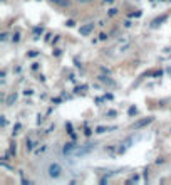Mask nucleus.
<instances>
[{
  "instance_id": "nucleus-4",
  "label": "nucleus",
  "mask_w": 171,
  "mask_h": 185,
  "mask_svg": "<svg viewBox=\"0 0 171 185\" xmlns=\"http://www.w3.org/2000/svg\"><path fill=\"white\" fill-rule=\"evenodd\" d=\"M74 146H76L74 143H66V146H64V150H62V151H64L66 155H67V153H71V151L74 150Z\"/></svg>"
},
{
  "instance_id": "nucleus-5",
  "label": "nucleus",
  "mask_w": 171,
  "mask_h": 185,
  "mask_svg": "<svg viewBox=\"0 0 171 185\" xmlns=\"http://www.w3.org/2000/svg\"><path fill=\"white\" fill-rule=\"evenodd\" d=\"M54 4H57V5H61V7H67L69 5V0H52Z\"/></svg>"
},
{
  "instance_id": "nucleus-3",
  "label": "nucleus",
  "mask_w": 171,
  "mask_h": 185,
  "mask_svg": "<svg viewBox=\"0 0 171 185\" xmlns=\"http://www.w3.org/2000/svg\"><path fill=\"white\" fill-rule=\"evenodd\" d=\"M151 121H153V118H146V119H143V121H138V123L134 125V128H141V126H144V125H149Z\"/></svg>"
},
{
  "instance_id": "nucleus-9",
  "label": "nucleus",
  "mask_w": 171,
  "mask_h": 185,
  "mask_svg": "<svg viewBox=\"0 0 171 185\" xmlns=\"http://www.w3.org/2000/svg\"><path fill=\"white\" fill-rule=\"evenodd\" d=\"M19 39H20V34H15V36L12 37V41H14V42H17Z\"/></svg>"
},
{
  "instance_id": "nucleus-6",
  "label": "nucleus",
  "mask_w": 171,
  "mask_h": 185,
  "mask_svg": "<svg viewBox=\"0 0 171 185\" xmlns=\"http://www.w3.org/2000/svg\"><path fill=\"white\" fill-rule=\"evenodd\" d=\"M166 19H168V15H163V17H159V19H156V20L153 22V25H154V27H156V25H159L161 22H165Z\"/></svg>"
},
{
  "instance_id": "nucleus-7",
  "label": "nucleus",
  "mask_w": 171,
  "mask_h": 185,
  "mask_svg": "<svg viewBox=\"0 0 171 185\" xmlns=\"http://www.w3.org/2000/svg\"><path fill=\"white\" fill-rule=\"evenodd\" d=\"M109 130H114V128H104V126H97L96 133H104V131H109Z\"/></svg>"
},
{
  "instance_id": "nucleus-10",
  "label": "nucleus",
  "mask_w": 171,
  "mask_h": 185,
  "mask_svg": "<svg viewBox=\"0 0 171 185\" xmlns=\"http://www.w3.org/2000/svg\"><path fill=\"white\" fill-rule=\"evenodd\" d=\"M79 4H91V2H92V0H77Z\"/></svg>"
},
{
  "instance_id": "nucleus-11",
  "label": "nucleus",
  "mask_w": 171,
  "mask_h": 185,
  "mask_svg": "<svg viewBox=\"0 0 171 185\" xmlns=\"http://www.w3.org/2000/svg\"><path fill=\"white\" fill-rule=\"evenodd\" d=\"M136 113V108H134V106H131V108H129V114H134Z\"/></svg>"
},
{
  "instance_id": "nucleus-2",
  "label": "nucleus",
  "mask_w": 171,
  "mask_h": 185,
  "mask_svg": "<svg viewBox=\"0 0 171 185\" xmlns=\"http://www.w3.org/2000/svg\"><path fill=\"white\" fill-rule=\"evenodd\" d=\"M92 29H94V22L86 24V25H82L81 29H79V34H81V36H89V34L92 32Z\"/></svg>"
},
{
  "instance_id": "nucleus-8",
  "label": "nucleus",
  "mask_w": 171,
  "mask_h": 185,
  "mask_svg": "<svg viewBox=\"0 0 171 185\" xmlns=\"http://www.w3.org/2000/svg\"><path fill=\"white\" fill-rule=\"evenodd\" d=\"M42 32H44L42 27H35V29H34V34H35V36H39V34H42Z\"/></svg>"
},
{
  "instance_id": "nucleus-1",
  "label": "nucleus",
  "mask_w": 171,
  "mask_h": 185,
  "mask_svg": "<svg viewBox=\"0 0 171 185\" xmlns=\"http://www.w3.org/2000/svg\"><path fill=\"white\" fill-rule=\"evenodd\" d=\"M47 172H49V177H51V178H59L62 168H61L59 163H52V165H49V170H47Z\"/></svg>"
}]
</instances>
